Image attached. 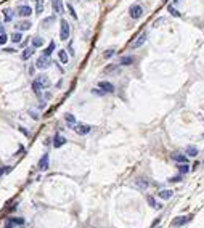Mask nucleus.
Here are the masks:
<instances>
[{"instance_id": "obj_1", "label": "nucleus", "mask_w": 204, "mask_h": 228, "mask_svg": "<svg viewBox=\"0 0 204 228\" xmlns=\"http://www.w3.org/2000/svg\"><path fill=\"white\" fill-rule=\"evenodd\" d=\"M48 87H50V79L45 76V74L37 76L36 79H34V82H32V90H34V93H37V95H40L45 88H48Z\"/></svg>"}, {"instance_id": "obj_2", "label": "nucleus", "mask_w": 204, "mask_h": 228, "mask_svg": "<svg viewBox=\"0 0 204 228\" xmlns=\"http://www.w3.org/2000/svg\"><path fill=\"white\" fill-rule=\"evenodd\" d=\"M69 32H71L69 23H68L66 19H61V23H60V39L61 40H68L69 39Z\"/></svg>"}, {"instance_id": "obj_3", "label": "nucleus", "mask_w": 204, "mask_h": 228, "mask_svg": "<svg viewBox=\"0 0 204 228\" xmlns=\"http://www.w3.org/2000/svg\"><path fill=\"white\" fill-rule=\"evenodd\" d=\"M129 15H130L132 19H138L141 18V15H143V6L138 5V3H135V5L130 6V10H129Z\"/></svg>"}, {"instance_id": "obj_4", "label": "nucleus", "mask_w": 204, "mask_h": 228, "mask_svg": "<svg viewBox=\"0 0 204 228\" xmlns=\"http://www.w3.org/2000/svg\"><path fill=\"white\" fill-rule=\"evenodd\" d=\"M50 64H52V60H50V56H39L36 61V67H39V69H47V67H50Z\"/></svg>"}, {"instance_id": "obj_5", "label": "nucleus", "mask_w": 204, "mask_h": 228, "mask_svg": "<svg viewBox=\"0 0 204 228\" xmlns=\"http://www.w3.org/2000/svg\"><path fill=\"white\" fill-rule=\"evenodd\" d=\"M48 165H50V156H48V153H45V154H43L42 158L39 159V164H37V169H39L40 172H45L47 169H48Z\"/></svg>"}, {"instance_id": "obj_6", "label": "nucleus", "mask_w": 204, "mask_h": 228, "mask_svg": "<svg viewBox=\"0 0 204 228\" xmlns=\"http://www.w3.org/2000/svg\"><path fill=\"white\" fill-rule=\"evenodd\" d=\"M73 129H74V130H76L79 135H87V134H90V130H92V127H90L88 124H76Z\"/></svg>"}, {"instance_id": "obj_7", "label": "nucleus", "mask_w": 204, "mask_h": 228, "mask_svg": "<svg viewBox=\"0 0 204 228\" xmlns=\"http://www.w3.org/2000/svg\"><path fill=\"white\" fill-rule=\"evenodd\" d=\"M146 40H148V34H146V32H141L140 36L137 37V40L130 43V47H132V48H138V47H141V45H143V43L146 42Z\"/></svg>"}, {"instance_id": "obj_8", "label": "nucleus", "mask_w": 204, "mask_h": 228, "mask_svg": "<svg viewBox=\"0 0 204 228\" xmlns=\"http://www.w3.org/2000/svg\"><path fill=\"white\" fill-rule=\"evenodd\" d=\"M98 87H100L104 93H114V85L111 82H108V80H101V82H98Z\"/></svg>"}, {"instance_id": "obj_9", "label": "nucleus", "mask_w": 204, "mask_h": 228, "mask_svg": "<svg viewBox=\"0 0 204 228\" xmlns=\"http://www.w3.org/2000/svg\"><path fill=\"white\" fill-rule=\"evenodd\" d=\"M18 13L21 18H28V16H31L32 15V8H31L29 5H21V6H18Z\"/></svg>"}, {"instance_id": "obj_10", "label": "nucleus", "mask_w": 204, "mask_h": 228, "mask_svg": "<svg viewBox=\"0 0 204 228\" xmlns=\"http://www.w3.org/2000/svg\"><path fill=\"white\" fill-rule=\"evenodd\" d=\"M52 8L56 15H61L64 13V5H63V0H52Z\"/></svg>"}, {"instance_id": "obj_11", "label": "nucleus", "mask_w": 204, "mask_h": 228, "mask_svg": "<svg viewBox=\"0 0 204 228\" xmlns=\"http://www.w3.org/2000/svg\"><path fill=\"white\" fill-rule=\"evenodd\" d=\"M186 222H190V217L180 215V217H175V219L172 220V225H174V227H180V225H185Z\"/></svg>"}, {"instance_id": "obj_12", "label": "nucleus", "mask_w": 204, "mask_h": 228, "mask_svg": "<svg viewBox=\"0 0 204 228\" xmlns=\"http://www.w3.org/2000/svg\"><path fill=\"white\" fill-rule=\"evenodd\" d=\"M66 138L63 137V135H55V138H53V146H55V148H61V146L63 145H66Z\"/></svg>"}, {"instance_id": "obj_13", "label": "nucleus", "mask_w": 204, "mask_h": 228, "mask_svg": "<svg viewBox=\"0 0 204 228\" xmlns=\"http://www.w3.org/2000/svg\"><path fill=\"white\" fill-rule=\"evenodd\" d=\"M13 225H24V219L23 217H13V219H10V222L6 223V228H11Z\"/></svg>"}, {"instance_id": "obj_14", "label": "nucleus", "mask_w": 204, "mask_h": 228, "mask_svg": "<svg viewBox=\"0 0 204 228\" xmlns=\"http://www.w3.org/2000/svg\"><path fill=\"white\" fill-rule=\"evenodd\" d=\"M171 159L175 162H186V154H183V153H174V154H171Z\"/></svg>"}, {"instance_id": "obj_15", "label": "nucleus", "mask_w": 204, "mask_h": 228, "mask_svg": "<svg viewBox=\"0 0 204 228\" xmlns=\"http://www.w3.org/2000/svg\"><path fill=\"white\" fill-rule=\"evenodd\" d=\"M34 2V11L36 15H42L43 11V0H32Z\"/></svg>"}, {"instance_id": "obj_16", "label": "nucleus", "mask_w": 204, "mask_h": 228, "mask_svg": "<svg viewBox=\"0 0 204 228\" xmlns=\"http://www.w3.org/2000/svg\"><path fill=\"white\" fill-rule=\"evenodd\" d=\"M34 52H36V48H34V47H28V48H24V50H23V55H21V58H23L24 61H26V60H29V58L34 55Z\"/></svg>"}, {"instance_id": "obj_17", "label": "nucleus", "mask_w": 204, "mask_h": 228, "mask_svg": "<svg viewBox=\"0 0 204 228\" xmlns=\"http://www.w3.org/2000/svg\"><path fill=\"white\" fill-rule=\"evenodd\" d=\"M135 61V58L132 55H127V56H122L121 61H119V64H122V66H130L132 63Z\"/></svg>"}, {"instance_id": "obj_18", "label": "nucleus", "mask_w": 204, "mask_h": 228, "mask_svg": "<svg viewBox=\"0 0 204 228\" xmlns=\"http://www.w3.org/2000/svg\"><path fill=\"white\" fill-rule=\"evenodd\" d=\"M32 28V23L31 21H19L18 24H16V29L18 31H28Z\"/></svg>"}, {"instance_id": "obj_19", "label": "nucleus", "mask_w": 204, "mask_h": 228, "mask_svg": "<svg viewBox=\"0 0 204 228\" xmlns=\"http://www.w3.org/2000/svg\"><path fill=\"white\" fill-rule=\"evenodd\" d=\"M158 195L161 199H171L172 196H174V191H171V190H161Z\"/></svg>"}, {"instance_id": "obj_20", "label": "nucleus", "mask_w": 204, "mask_h": 228, "mask_svg": "<svg viewBox=\"0 0 204 228\" xmlns=\"http://www.w3.org/2000/svg\"><path fill=\"white\" fill-rule=\"evenodd\" d=\"M186 156H190V158H195V156H198V148L196 146H193V145H190V146H186Z\"/></svg>"}, {"instance_id": "obj_21", "label": "nucleus", "mask_w": 204, "mask_h": 228, "mask_svg": "<svg viewBox=\"0 0 204 228\" xmlns=\"http://www.w3.org/2000/svg\"><path fill=\"white\" fill-rule=\"evenodd\" d=\"M31 43H32L34 48H39V47H42V45H43V39H42V37H39V36H36V37H32Z\"/></svg>"}, {"instance_id": "obj_22", "label": "nucleus", "mask_w": 204, "mask_h": 228, "mask_svg": "<svg viewBox=\"0 0 204 228\" xmlns=\"http://www.w3.org/2000/svg\"><path fill=\"white\" fill-rule=\"evenodd\" d=\"M58 58H60V61H61L63 64H66L68 60H69V56H68L66 50H60V52H58Z\"/></svg>"}, {"instance_id": "obj_23", "label": "nucleus", "mask_w": 204, "mask_h": 228, "mask_svg": "<svg viewBox=\"0 0 204 228\" xmlns=\"http://www.w3.org/2000/svg\"><path fill=\"white\" fill-rule=\"evenodd\" d=\"M55 47H56V45H55V42L52 40V42L48 43V47H47V48L43 50V55H45V56H50V55L53 53V50H55Z\"/></svg>"}, {"instance_id": "obj_24", "label": "nucleus", "mask_w": 204, "mask_h": 228, "mask_svg": "<svg viewBox=\"0 0 204 228\" xmlns=\"http://www.w3.org/2000/svg\"><path fill=\"white\" fill-rule=\"evenodd\" d=\"M2 13H3V18H5V23H10V21L13 19V11H11V10L5 8Z\"/></svg>"}, {"instance_id": "obj_25", "label": "nucleus", "mask_w": 204, "mask_h": 228, "mask_svg": "<svg viewBox=\"0 0 204 228\" xmlns=\"http://www.w3.org/2000/svg\"><path fill=\"white\" fill-rule=\"evenodd\" d=\"M64 121L68 122L69 127H74V125H76V117H74L73 114H66V116H64Z\"/></svg>"}, {"instance_id": "obj_26", "label": "nucleus", "mask_w": 204, "mask_h": 228, "mask_svg": "<svg viewBox=\"0 0 204 228\" xmlns=\"http://www.w3.org/2000/svg\"><path fill=\"white\" fill-rule=\"evenodd\" d=\"M135 185H137L140 190H146V188H148V182H146L145 178H137V182H135Z\"/></svg>"}, {"instance_id": "obj_27", "label": "nucleus", "mask_w": 204, "mask_h": 228, "mask_svg": "<svg viewBox=\"0 0 204 228\" xmlns=\"http://www.w3.org/2000/svg\"><path fill=\"white\" fill-rule=\"evenodd\" d=\"M146 199H148V202H149V206H151V207H154V209H161V204L156 202V199L153 198V196H146Z\"/></svg>"}, {"instance_id": "obj_28", "label": "nucleus", "mask_w": 204, "mask_h": 228, "mask_svg": "<svg viewBox=\"0 0 204 228\" xmlns=\"http://www.w3.org/2000/svg\"><path fill=\"white\" fill-rule=\"evenodd\" d=\"M11 40H13L15 43H19V42L23 40V34H21V32H13V34H11Z\"/></svg>"}, {"instance_id": "obj_29", "label": "nucleus", "mask_w": 204, "mask_h": 228, "mask_svg": "<svg viewBox=\"0 0 204 228\" xmlns=\"http://www.w3.org/2000/svg\"><path fill=\"white\" fill-rule=\"evenodd\" d=\"M178 170L182 172V173H188V172H190V167H188V164H186V162H182V164L178 165Z\"/></svg>"}, {"instance_id": "obj_30", "label": "nucleus", "mask_w": 204, "mask_h": 228, "mask_svg": "<svg viewBox=\"0 0 204 228\" xmlns=\"http://www.w3.org/2000/svg\"><path fill=\"white\" fill-rule=\"evenodd\" d=\"M53 21H55V16H50V18H45V19L42 21L43 28H48V26H50V23H53Z\"/></svg>"}, {"instance_id": "obj_31", "label": "nucleus", "mask_w": 204, "mask_h": 228, "mask_svg": "<svg viewBox=\"0 0 204 228\" xmlns=\"http://www.w3.org/2000/svg\"><path fill=\"white\" fill-rule=\"evenodd\" d=\"M167 10H169V13H171V15H174V16H175V18H180V16H182V15H180V13L174 8V6H171V5L167 6Z\"/></svg>"}, {"instance_id": "obj_32", "label": "nucleus", "mask_w": 204, "mask_h": 228, "mask_svg": "<svg viewBox=\"0 0 204 228\" xmlns=\"http://www.w3.org/2000/svg\"><path fill=\"white\" fill-rule=\"evenodd\" d=\"M68 10H69L71 16H73V18H74V19H77V15H76V11H74V6H73V5H71V3H69V5H68Z\"/></svg>"}, {"instance_id": "obj_33", "label": "nucleus", "mask_w": 204, "mask_h": 228, "mask_svg": "<svg viewBox=\"0 0 204 228\" xmlns=\"http://www.w3.org/2000/svg\"><path fill=\"white\" fill-rule=\"evenodd\" d=\"M6 40H8V37H6V34H0V45H5Z\"/></svg>"}, {"instance_id": "obj_34", "label": "nucleus", "mask_w": 204, "mask_h": 228, "mask_svg": "<svg viewBox=\"0 0 204 228\" xmlns=\"http://www.w3.org/2000/svg\"><path fill=\"white\" fill-rule=\"evenodd\" d=\"M182 177H178V175H177V177H172V178H169V182H171V183H178V182H182Z\"/></svg>"}, {"instance_id": "obj_35", "label": "nucleus", "mask_w": 204, "mask_h": 228, "mask_svg": "<svg viewBox=\"0 0 204 228\" xmlns=\"http://www.w3.org/2000/svg\"><path fill=\"white\" fill-rule=\"evenodd\" d=\"M113 55H114V50L111 48V50H108V52H104V55H103V56H104V58H111Z\"/></svg>"}, {"instance_id": "obj_36", "label": "nucleus", "mask_w": 204, "mask_h": 228, "mask_svg": "<svg viewBox=\"0 0 204 228\" xmlns=\"http://www.w3.org/2000/svg\"><path fill=\"white\" fill-rule=\"evenodd\" d=\"M10 170V169L8 167H0V177H2L3 175V173H6V172H8Z\"/></svg>"}, {"instance_id": "obj_37", "label": "nucleus", "mask_w": 204, "mask_h": 228, "mask_svg": "<svg viewBox=\"0 0 204 228\" xmlns=\"http://www.w3.org/2000/svg\"><path fill=\"white\" fill-rule=\"evenodd\" d=\"M29 114H31V117H32V119H39V114L34 113V111H29Z\"/></svg>"}, {"instance_id": "obj_38", "label": "nucleus", "mask_w": 204, "mask_h": 228, "mask_svg": "<svg viewBox=\"0 0 204 228\" xmlns=\"http://www.w3.org/2000/svg\"><path fill=\"white\" fill-rule=\"evenodd\" d=\"M0 34H5V28H3L2 23H0Z\"/></svg>"}, {"instance_id": "obj_39", "label": "nucleus", "mask_w": 204, "mask_h": 228, "mask_svg": "<svg viewBox=\"0 0 204 228\" xmlns=\"http://www.w3.org/2000/svg\"><path fill=\"white\" fill-rule=\"evenodd\" d=\"M174 2H175V3H177V2H178V0H174Z\"/></svg>"}, {"instance_id": "obj_40", "label": "nucleus", "mask_w": 204, "mask_h": 228, "mask_svg": "<svg viewBox=\"0 0 204 228\" xmlns=\"http://www.w3.org/2000/svg\"><path fill=\"white\" fill-rule=\"evenodd\" d=\"M162 2H167V0H162Z\"/></svg>"}, {"instance_id": "obj_41", "label": "nucleus", "mask_w": 204, "mask_h": 228, "mask_svg": "<svg viewBox=\"0 0 204 228\" xmlns=\"http://www.w3.org/2000/svg\"><path fill=\"white\" fill-rule=\"evenodd\" d=\"M21 228H23V227H21Z\"/></svg>"}]
</instances>
